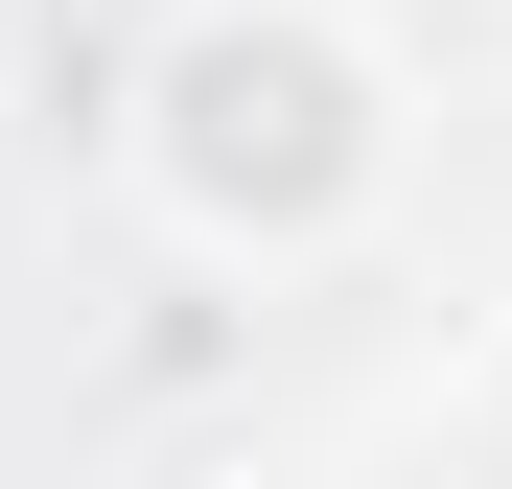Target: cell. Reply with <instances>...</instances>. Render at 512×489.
Wrapping results in <instances>:
<instances>
[{
    "label": "cell",
    "instance_id": "cell-1",
    "mask_svg": "<svg viewBox=\"0 0 512 489\" xmlns=\"http://www.w3.org/2000/svg\"><path fill=\"white\" fill-rule=\"evenodd\" d=\"M117 163H140V210L187 233V257L303 280V257H350L396 210L419 94H396V47L350 0H187V24L140 47V94H117Z\"/></svg>",
    "mask_w": 512,
    "mask_h": 489
},
{
    "label": "cell",
    "instance_id": "cell-2",
    "mask_svg": "<svg viewBox=\"0 0 512 489\" xmlns=\"http://www.w3.org/2000/svg\"><path fill=\"white\" fill-rule=\"evenodd\" d=\"M466 443L512 466V326H489V350H466Z\"/></svg>",
    "mask_w": 512,
    "mask_h": 489
}]
</instances>
